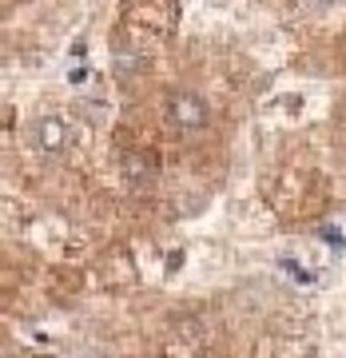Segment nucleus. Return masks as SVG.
<instances>
[{"label":"nucleus","mask_w":346,"mask_h":358,"mask_svg":"<svg viewBox=\"0 0 346 358\" xmlns=\"http://www.w3.org/2000/svg\"><path fill=\"white\" fill-rule=\"evenodd\" d=\"M164 115H167V124H171L175 131H183V136H195V131H203L207 124H211V108H207V100L199 96V92H192V88L167 92Z\"/></svg>","instance_id":"nucleus-1"},{"label":"nucleus","mask_w":346,"mask_h":358,"mask_svg":"<svg viewBox=\"0 0 346 358\" xmlns=\"http://www.w3.org/2000/svg\"><path fill=\"white\" fill-rule=\"evenodd\" d=\"M28 148L40 155H60L68 148V124H64V115H56V112H40L28 120Z\"/></svg>","instance_id":"nucleus-2"},{"label":"nucleus","mask_w":346,"mask_h":358,"mask_svg":"<svg viewBox=\"0 0 346 358\" xmlns=\"http://www.w3.org/2000/svg\"><path fill=\"white\" fill-rule=\"evenodd\" d=\"M120 167H124V179H128V187H152V179H155L152 155H143V152H124V155H120Z\"/></svg>","instance_id":"nucleus-3"}]
</instances>
